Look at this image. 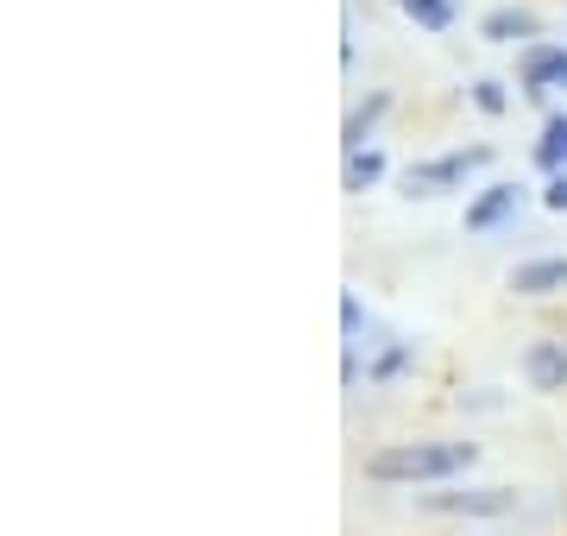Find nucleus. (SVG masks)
<instances>
[{"label":"nucleus","instance_id":"11","mask_svg":"<svg viewBox=\"0 0 567 536\" xmlns=\"http://www.w3.org/2000/svg\"><path fill=\"white\" fill-rule=\"evenodd\" d=\"M536 165H543V171H567V114H548L543 140H536Z\"/></svg>","mask_w":567,"mask_h":536},{"label":"nucleus","instance_id":"7","mask_svg":"<svg viewBox=\"0 0 567 536\" xmlns=\"http://www.w3.org/2000/svg\"><path fill=\"white\" fill-rule=\"evenodd\" d=\"M480 39L486 44H536L543 39V20L529 7H492L486 20H480Z\"/></svg>","mask_w":567,"mask_h":536},{"label":"nucleus","instance_id":"13","mask_svg":"<svg viewBox=\"0 0 567 536\" xmlns=\"http://www.w3.org/2000/svg\"><path fill=\"white\" fill-rule=\"evenodd\" d=\"M410 360H416V348H385L379 360H372V372H365V379H372V385H391V379H398Z\"/></svg>","mask_w":567,"mask_h":536},{"label":"nucleus","instance_id":"8","mask_svg":"<svg viewBox=\"0 0 567 536\" xmlns=\"http://www.w3.org/2000/svg\"><path fill=\"white\" fill-rule=\"evenodd\" d=\"M511 290L517 297H555L567 290V259H529V266L511 271Z\"/></svg>","mask_w":567,"mask_h":536},{"label":"nucleus","instance_id":"5","mask_svg":"<svg viewBox=\"0 0 567 536\" xmlns=\"http://www.w3.org/2000/svg\"><path fill=\"white\" fill-rule=\"evenodd\" d=\"M524 385H529V392H567V334L529 341V353H524Z\"/></svg>","mask_w":567,"mask_h":536},{"label":"nucleus","instance_id":"2","mask_svg":"<svg viewBox=\"0 0 567 536\" xmlns=\"http://www.w3.org/2000/svg\"><path fill=\"white\" fill-rule=\"evenodd\" d=\"M492 165V145H466V152H442V158H416L404 171V196H447V189H466L473 171Z\"/></svg>","mask_w":567,"mask_h":536},{"label":"nucleus","instance_id":"14","mask_svg":"<svg viewBox=\"0 0 567 536\" xmlns=\"http://www.w3.org/2000/svg\"><path fill=\"white\" fill-rule=\"evenodd\" d=\"M473 107H480V114H505V107H511L505 83H492V76H480V83H473Z\"/></svg>","mask_w":567,"mask_h":536},{"label":"nucleus","instance_id":"10","mask_svg":"<svg viewBox=\"0 0 567 536\" xmlns=\"http://www.w3.org/2000/svg\"><path fill=\"white\" fill-rule=\"evenodd\" d=\"M385 107H391V95H385V89H379V95H365V102L353 107V114H347V133H341V140H347V152H353V145H365V140H372V126L385 121Z\"/></svg>","mask_w":567,"mask_h":536},{"label":"nucleus","instance_id":"6","mask_svg":"<svg viewBox=\"0 0 567 536\" xmlns=\"http://www.w3.org/2000/svg\"><path fill=\"white\" fill-rule=\"evenodd\" d=\"M517 208H524V184H486L466 203V234H492V227H505Z\"/></svg>","mask_w":567,"mask_h":536},{"label":"nucleus","instance_id":"9","mask_svg":"<svg viewBox=\"0 0 567 536\" xmlns=\"http://www.w3.org/2000/svg\"><path fill=\"white\" fill-rule=\"evenodd\" d=\"M379 177H385V152H372V145H353V152H347V171H341L347 196H360V189H372Z\"/></svg>","mask_w":567,"mask_h":536},{"label":"nucleus","instance_id":"1","mask_svg":"<svg viewBox=\"0 0 567 536\" xmlns=\"http://www.w3.org/2000/svg\"><path fill=\"white\" fill-rule=\"evenodd\" d=\"M480 461V442H391L365 454V480L379 486H442Z\"/></svg>","mask_w":567,"mask_h":536},{"label":"nucleus","instance_id":"3","mask_svg":"<svg viewBox=\"0 0 567 536\" xmlns=\"http://www.w3.org/2000/svg\"><path fill=\"white\" fill-rule=\"evenodd\" d=\"M423 512L435 517H505L517 512L511 486H466V493H423Z\"/></svg>","mask_w":567,"mask_h":536},{"label":"nucleus","instance_id":"16","mask_svg":"<svg viewBox=\"0 0 567 536\" xmlns=\"http://www.w3.org/2000/svg\"><path fill=\"white\" fill-rule=\"evenodd\" d=\"M543 203L555 208V215H567V171H548V189H543Z\"/></svg>","mask_w":567,"mask_h":536},{"label":"nucleus","instance_id":"4","mask_svg":"<svg viewBox=\"0 0 567 536\" xmlns=\"http://www.w3.org/2000/svg\"><path fill=\"white\" fill-rule=\"evenodd\" d=\"M517 83H524V95H561L567 89V44H524V58H517Z\"/></svg>","mask_w":567,"mask_h":536},{"label":"nucleus","instance_id":"12","mask_svg":"<svg viewBox=\"0 0 567 536\" xmlns=\"http://www.w3.org/2000/svg\"><path fill=\"white\" fill-rule=\"evenodd\" d=\"M404 7V20H416L423 32H447L454 25V0H398Z\"/></svg>","mask_w":567,"mask_h":536},{"label":"nucleus","instance_id":"15","mask_svg":"<svg viewBox=\"0 0 567 536\" xmlns=\"http://www.w3.org/2000/svg\"><path fill=\"white\" fill-rule=\"evenodd\" d=\"M360 322H365V316H360V297L347 290V297H341V329H347V348L360 341Z\"/></svg>","mask_w":567,"mask_h":536}]
</instances>
